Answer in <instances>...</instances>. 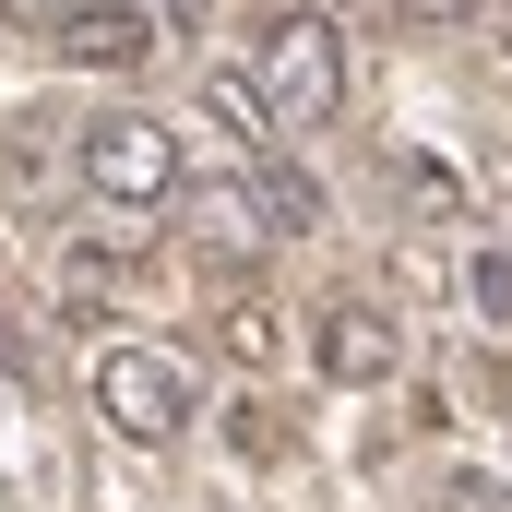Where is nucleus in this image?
Returning <instances> with one entry per match:
<instances>
[{"label": "nucleus", "mask_w": 512, "mask_h": 512, "mask_svg": "<svg viewBox=\"0 0 512 512\" xmlns=\"http://www.w3.org/2000/svg\"><path fill=\"white\" fill-rule=\"evenodd\" d=\"M441 512H512V489H489V477H453V501Z\"/></svg>", "instance_id": "obj_11"}, {"label": "nucleus", "mask_w": 512, "mask_h": 512, "mask_svg": "<svg viewBox=\"0 0 512 512\" xmlns=\"http://www.w3.org/2000/svg\"><path fill=\"white\" fill-rule=\"evenodd\" d=\"M227 346L239 358H274V310H227Z\"/></svg>", "instance_id": "obj_9"}, {"label": "nucleus", "mask_w": 512, "mask_h": 512, "mask_svg": "<svg viewBox=\"0 0 512 512\" xmlns=\"http://www.w3.org/2000/svg\"><path fill=\"white\" fill-rule=\"evenodd\" d=\"M167 12H203V0H167Z\"/></svg>", "instance_id": "obj_13"}, {"label": "nucleus", "mask_w": 512, "mask_h": 512, "mask_svg": "<svg viewBox=\"0 0 512 512\" xmlns=\"http://www.w3.org/2000/svg\"><path fill=\"white\" fill-rule=\"evenodd\" d=\"M251 96L274 131H322L346 108V36L322 24V12H286V24H262L251 48Z\"/></svg>", "instance_id": "obj_1"}, {"label": "nucleus", "mask_w": 512, "mask_h": 512, "mask_svg": "<svg viewBox=\"0 0 512 512\" xmlns=\"http://www.w3.org/2000/svg\"><path fill=\"white\" fill-rule=\"evenodd\" d=\"M179 215L203 227V251H262V239H274V203H262L251 179H191Z\"/></svg>", "instance_id": "obj_5"}, {"label": "nucleus", "mask_w": 512, "mask_h": 512, "mask_svg": "<svg viewBox=\"0 0 512 512\" xmlns=\"http://www.w3.org/2000/svg\"><path fill=\"white\" fill-rule=\"evenodd\" d=\"M251 191H262V203H274V239H298V227H322V191H310L298 167H262Z\"/></svg>", "instance_id": "obj_7"}, {"label": "nucleus", "mask_w": 512, "mask_h": 512, "mask_svg": "<svg viewBox=\"0 0 512 512\" xmlns=\"http://www.w3.org/2000/svg\"><path fill=\"white\" fill-rule=\"evenodd\" d=\"M84 191H96V203H120V215L167 203V191H179V143H167V120H143V108L84 120Z\"/></svg>", "instance_id": "obj_2"}, {"label": "nucleus", "mask_w": 512, "mask_h": 512, "mask_svg": "<svg viewBox=\"0 0 512 512\" xmlns=\"http://www.w3.org/2000/svg\"><path fill=\"white\" fill-rule=\"evenodd\" d=\"M203 108H215V120L239 131V143H262V131H274V120H262V96L239 84V72H215V84H203Z\"/></svg>", "instance_id": "obj_8"}, {"label": "nucleus", "mask_w": 512, "mask_h": 512, "mask_svg": "<svg viewBox=\"0 0 512 512\" xmlns=\"http://www.w3.org/2000/svg\"><path fill=\"white\" fill-rule=\"evenodd\" d=\"M405 12H417V24H453V12H465V0H405Z\"/></svg>", "instance_id": "obj_12"}, {"label": "nucleus", "mask_w": 512, "mask_h": 512, "mask_svg": "<svg viewBox=\"0 0 512 512\" xmlns=\"http://www.w3.org/2000/svg\"><path fill=\"white\" fill-rule=\"evenodd\" d=\"M501 60H512V24H501Z\"/></svg>", "instance_id": "obj_14"}, {"label": "nucleus", "mask_w": 512, "mask_h": 512, "mask_svg": "<svg viewBox=\"0 0 512 512\" xmlns=\"http://www.w3.org/2000/svg\"><path fill=\"white\" fill-rule=\"evenodd\" d=\"M60 60H84V72H131V60H155V12H131V0H84V12H60Z\"/></svg>", "instance_id": "obj_4"}, {"label": "nucleus", "mask_w": 512, "mask_h": 512, "mask_svg": "<svg viewBox=\"0 0 512 512\" xmlns=\"http://www.w3.org/2000/svg\"><path fill=\"white\" fill-rule=\"evenodd\" d=\"M96 417H108L120 441H179V417H191V370L155 358V346H108V358H96Z\"/></svg>", "instance_id": "obj_3"}, {"label": "nucleus", "mask_w": 512, "mask_h": 512, "mask_svg": "<svg viewBox=\"0 0 512 512\" xmlns=\"http://www.w3.org/2000/svg\"><path fill=\"white\" fill-rule=\"evenodd\" d=\"M393 370H405V334L382 310H334L322 322V382H393Z\"/></svg>", "instance_id": "obj_6"}, {"label": "nucleus", "mask_w": 512, "mask_h": 512, "mask_svg": "<svg viewBox=\"0 0 512 512\" xmlns=\"http://www.w3.org/2000/svg\"><path fill=\"white\" fill-rule=\"evenodd\" d=\"M477 310H489V322H512V262H501V251L477 262Z\"/></svg>", "instance_id": "obj_10"}]
</instances>
